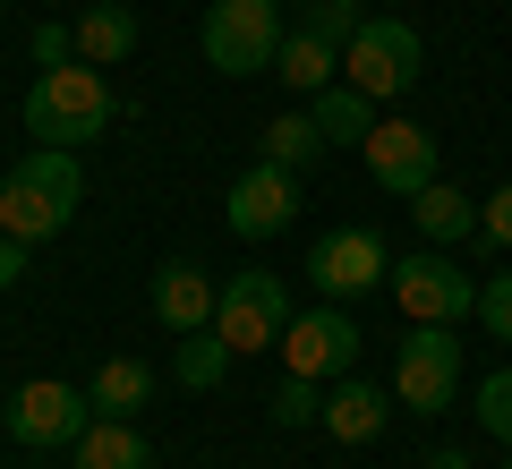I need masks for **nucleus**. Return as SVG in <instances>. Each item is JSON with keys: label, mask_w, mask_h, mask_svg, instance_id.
<instances>
[{"label": "nucleus", "mask_w": 512, "mask_h": 469, "mask_svg": "<svg viewBox=\"0 0 512 469\" xmlns=\"http://www.w3.org/2000/svg\"><path fill=\"white\" fill-rule=\"evenodd\" d=\"M86 205V171H77L69 145H35V154H18V171L0 180V231L9 239H52L69 231V214Z\"/></svg>", "instance_id": "f257e3e1"}, {"label": "nucleus", "mask_w": 512, "mask_h": 469, "mask_svg": "<svg viewBox=\"0 0 512 469\" xmlns=\"http://www.w3.org/2000/svg\"><path fill=\"white\" fill-rule=\"evenodd\" d=\"M111 86H103V69L94 60H69V69H43L35 86H26V137H43V145H94L111 128Z\"/></svg>", "instance_id": "f03ea898"}, {"label": "nucleus", "mask_w": 512, "mask_h": 469, "mask_svg": "<svg viewBox=\"0 0 512 469\" xmlns=\"http://www.w3.org/2000/svg\"><path fill=\"white\" fill-rule=\"evenodd\" d=\"M282 35H291V26H282L274 0H214V9H205V26H197L205 69H222V77H274Z\"/></svg>", "instance_id": "7ed1b4c3"}, {"label": "nucleus", "mask_w": 512, "mask_h": 469, "mask_svg": "<svg viewBox=\"0 0 512 469\" xmlns=\"http://www.w3.org/2000/svg\"><path fill=\"white\" fill-rule=\"evenodd\" d=\"M419 69H427L419 26H402V18H367L359 35L342 43V77L359 94H376V103H402V94L419 86Z\"/></svg>", "instance_id": "20e7f679"}, {"label": "nucleus", "mask_w": 512, "mask_h": 469, "mask_svg": "<svg viewBox=\"0 0 512 469\" xmlns=\"http://www.w3.org/2000/svg\"><path fill=\"white\" fill-rule=\"evenodd\" d=\"M214 333L239 359H248V350H274L282 333H291V290H282V273H265V265L231 273V282H222V307H214Z\"/></svg>", "instance_id": "39448f33"}, {"label": "nucleus", "mask_w": 512, "mask_h": 469, "mask_svg": "<svg viewBox=\"0 0 512 469\" xmlns=\"http://www.w3.org/2000/svg\"><path fill=\"white\" fill-rule=\"evenodd\" d=\"M384 290L402 299V316H410V325H461V316H478V282H470V273H461L444 248L402 256Z\"/></svg>", "instance_id": "423d86ee"}, {"label": "nucleus", "mask_w": 512, "mask_h": 469, "mask_svg": "<svg viewBox=\"0 0 512 469\" xmlns=\"http://www.w3.org/2000/svg\"><path fill=\"white\" fill-rule=\"evenodd\" d=\"M393 393H402V410H453L461 393V333L453 325H410L402 359H393Z\"/></svg>", "instance_id": "0eeeda50"}, {"label": "nucleus", "mask_w": 512, "mask_h": 469, "mask_svg": "<svg viewBox=\"0 0 512 469\" xmlns=\"http://www.w3.org/2000/svg\"><path fill=\"white\" fill-rule=\"evenodd\" d=\"M94 401L77 393V384H60V376H35V384H18L9 393V435L18 444H35V452H52V444H77V435L94 427Z\"/></svg>", "instance_id": "6e6552de"}, {"label": "nucleus", "mask_w": 512, "mask_h": 469, "mask_svg": "<svg viewBox=\"0 0 512 469\" xmlns=\"http://www.w3.org/2000/svg\"><path fill=\"white\" fill-rule=\"evenodd\" d=\"M282 367L291 376H359V325H350L342 307H308V316H291V333H282Z\"/></svg>", "instance_id": "1a4fd4ad"}, {"label": "nucleus", "mask_w": 512, "mask_h": 469, "mask_svg": "<svg viewBox=\"0 0 512 469\" xmlns=\"http://www.w3.org/2000/svg\"><path fill=\"white\" fill-rule=\"evenodd\" d=\"M308 282L325 299H367L376 282H393V256H384L376 231H325L308 248Z\"/></svg>", "instance_id": "9d476101"}, {"label": "nucleus", "mask_w": 512, "mask_h": 469, "mask_svg": "<svg viewBox=\"0 0 512 469\" xmlns=\"http://www.w3.org/2000/svg\"><path fill=\"white\" fill-rule=\"evenodd\" d=\"M291 214H299V171H282V163L239 171L231 197H222V222H231L239 239H274V231H291Z\"/></svg>", "instance_id": "9b49d317"}, {"label": "nucleus", "mask_w": 512, "mask_h": 469, "mask_svg": "<svg viewBox=\"0 0 512 469\" xmlns=\"http://www.w3.org/2000/svg\"><path fill=\"white\" fill-rule=\"evenodd\" d=\"M359 154H367V171H376V188L402 197V205L436 180V137H427L419 120H376V137H367Z\"/></svg>", "instance_id": "f8f14e48"}, {"label": "nucleus", "mask_w": 512, "mask_h": 469, "mask_svg": "<svg viewBox=\"0 0 512 469\" xmlns=\"http://www.w3.org/2000/svg\"><path fill=\"white\" fill-rule=\"evenodd\" d=\"M214 307H222V290H214V273H205V265L171 256V265L154 273V316H163L171 333H205V325H214Z\"/></svg>", "instance_id": "ddd939ff"}, {"label": "nucleus", "mask_w": 512, "mask_h": 469, "mask_svg": "<svg viewBox=\"0 0 512 469\" xmlns=\"http://www.w3.org/2000/svg\"><path fill=\"white\" fill-rule=\"evenodd\" d=\"M274 77L291 94H325V86H342V43H325V35H308V26H291V35H282V52H274Z\"/></svg>", "instance_id": "4468645a"}, {"label": "nucleus", "mask_w": 512, "mask_h": 469, "mask_svg": "<svg viewBox=\"0 0 512 469\" xmlns=\"http://www.w3.org/2000/svg\"><path fill=\"white\" fill-rule=\"evenodd\" d=\"M384 410H393V401H384L367 376H342V384L325 393V435H333V444H376V435H384Z\"/></svg>", "instance_id": "2eb2a0df"}, {"label": "nucleus", "mask_w": 512, "mask_h": 469, "mask_svg": "<svg viewBox=\"0 0 512 469\" xmlns=\"http://www.w3.org/2000/svg\"><path fill=\"white\" fill-rule=\"evenodd\" d=\"M410 222H419L427 248H453V239H470V231H478V197H461L453 180H427L419 197H410Z\"/></svg>", "instance_id": "dca6fc26"}, {"label": "nucleus", "mask_w": 512, "mask_h": 469, "mask_svg": "<svg viewBox=\"0 0 512 469\" xmlns=\"http://www.w3.org/2000/svg\"><path fill=\"white\" fill-rule=\"evenodd\" d=\"M77 469H154V444L137 418H94L77 435Z\"/></svg>", "instance_id": "f3484780"}, {"label": "nucleus", "mask_w": 512, "mask_h": 469, "mask_svg": "<svg viewBox=\"0 0 512 469\" xmlns=\"http://www.w3.org/2000/svg\"><path fill=\"white\" fill-rule=\"evenodd\" d=\"M69 35H77V60H94V69H120V60L137 52V9L103 0V9H86V18H77Z\"/></svg>", "instance_id": "a211bd4d"}, {"label": "nucleus", "mask_w": 512, "mask_h": 469, "mask_svg": "<svg viewBox=\"0 0 512 469\" xmlns=\"http://www.w3.org/2000/svg\"><path fill=\"white\" fill-rule=\"evenodd\" d=\"M86 401H94V418H137L154 401V367L146 359H103L94 384H86Z\"/></svg>", "instance_id": "6ab92c4d"}, {"label": "nucleus", "mask_w": 512, "mask_h": 469, "mask_svg": "<svg viewBox=\"0 0 512 469\" xmlns=\"http://www.w3.org/2000/svg\"><path fill=\"white\" fill-rule=\"evenodd\" d=\"M308 111H316V128H325V145H367V137H376V94H359L350 77L325 86Z\"/></svg>", "instance_id": "aec40b11"}, {"label": "nucleus", "mask_w": 512, "mask_h": 469, "mask_svg": "<svg viewBox=\"0 0 512 469\" xmlns=\"http://www.w3.org/2000/svg\"><path fill=\"white\" fill-rule=\"evenodd\" d=\"M316 154H325V128H316V111H282V120H265V163L308 171Z\"/></svg>", "instance_id": "412c9836"}, {"label": "nucleus", "mask_w": 512, "mask_h": 469, "mask_svg": "<svg viewBox=\"0 0 512 469\" xmlns=\"http://www.w3.org/2000/svg\"><path fill=\"white\" fill-rule=\"evenodd\" d=\"M231 359H239V350L222 342L214 325H205V333H180V367H171V376H180L188 393H214V384H222V367H231Z\"/></svg>", "instance_id": "4be33fe9"}, {"label": "nucleus", "mask_w": 512, "mask_h": 469, "mask_svg": "<svg viewBox=\"0 0 512 469\" xmlns=\"http://www.w3.org/2000/svg\"><path fill=\"white\" fill-rule=\"evenodd\" d=\"M470 418L495 435V444H512V367H487V376H478V393H470Z\"/></svg>", "instance_id": "5701e85b"}, {"label": "nucleus", "mask_w": 512, "mask_h": 469, "mask_svg": "<svg viewBox=\"0 0 512 469\" xmlns=\"http://www.w3.org/2000/svg\"><path fill=\"white\" fill-rule=\"evenodd\" d=\"M274 427H325V393H316V376H282L274 384Z\"/></svg>", "instance_id": "b1692460"}, {"label": "nucleus", "mask_w": 512, "mask_h": 469, "mask_svg": "<svg viewBox=\"0 0 512 469\" xmlns=\"http://www.w3.org/2000/svg\"><path fill=\"white\" fill-rule=\"evenodd\" d=\"M299 26H308V35H325V43H350V35H359V0H308V18H299Z\"/></svg>", "instance_id": "393cba45"}, {"label": "nucleus", "mask_w": 512, "mask_h": 469, "mask_svg": "<svg viewBox=\"0 0 512 469\" xmlns=\"http://www.w3.org/2000/svg\"><path fill=\"white\" fill-rule=\"evenodd\" d=\"M478 325H487L495 342H512V273H487V282H478Z\"/></svg>", "instance_id": "a878e982"}, {"label": "nucleus", "mask_w": 512, "mask_h": 469, "mask_svg": "<svg viewBox=\"0 0 512 469\" xmlns=\"http://www.w3.org/2000/svg\"><path fill=\"white\" fill-rule=\"evenodd\" d=\"M478 239H487V248H512V180L478 205Z\"/></svg>", "instance_id": "bb28decb"}, {"label": "nucleus", "mask_w": 512, "mask_h": 469, "mask_svg": "<svg viewBox=\"0 0 512 469\" xmlns=\"http://www.w3.org/2000/svg\"><path fill=\"white\" fill-rule=\"evenodd\" d=\"M35 60H43V69H69V60H77V35H69V26H35Z\"/></svg>", "instance_id": "cd10ccee"}, {"label": "nucleus", "mask_w": 512, "mask_h": 469, "mask_svg": "<svg viewBox=\"0 0 512 469\" xmlns=\"http://www.w3.org/2000/svg\"><path fill=\"white\" fill-rule=\"evenodd\" d=\"M18 273H26V239H9V231H0V290L18 282Z\"/></svg>", "instance_id": "c85d7f7f"}, {"label": "nucleus", "mask_w": 512, "mask_h": 469, "mask_svg": "<svg viewBox=\"0 0 512 469\" xmlns=\"http://www.w3.org/2000/svg\"><path fill=\"white\" fill-rule=\"evenodd\" d=\"M427 469H470V452H453V444H436V452H427Z\"/></svg>", "instance_id": "c756f323"}, {"label": "nucleus", "mask_w": 512, "mask_h": 469, "mask_svg": "<svg viewBox=\"0 0 512 469\" xmlns=\"http://www.w3.org/2000/svg\"><path fill=\"white\" fill-rule=\"evenodd\" d=\"M495 469H512V461H495Z\"/></svg>", "instance_id": "7c9ffc66"}]
</instances>
